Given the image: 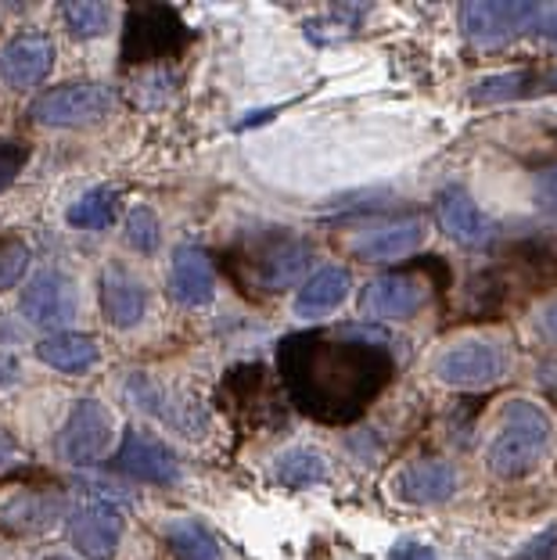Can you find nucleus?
Segmentation results:
<instances>
[{"label":"nucleus","instance_id":"obj_35","mask_svg":"<svg viewBox=\"0 0 557 560\" xmlns=\"http://www.w3.org/2000/svg\"><path fill=\"white\" fill-rule=\"evenodd\" d=\"M539 381H543V385H547L550 392H557V360L539 366Z\"/></svg>","mask_w":557,"mask_h":560},{"label":"nucleus","instance_id":"obj_28","mask_svg":"<svg viewBox=\"0 0 557 560\" xmlns=\"http://www.w3.org/2000/svg\"><path fill=\"white\" fill-rule=\"evenodd\" d=\"M30 270V248L22 241H4L0 245V291L15 288Z\"/></svg>","mask_w":557,"mask_h":560},{"label":"nucleus","instance_id":"obj_30","mask_svg":"<svg viewBox=\"0 0 557 560\" xmlns=\"http://www.w3.org/2000/svg\"><path fill=\"white\" fill-rule=\"evenodd\" d=\"M19 377H22V363L15 360V355L0 352V388L19 385Z\"/></svg>","mask_w":557,"mask_h":560},{"label":"nucleus","instance_id":"obj_1","mask_svg":"<svg viewBox=\"0 0 557 560\" xmlns=\"http://www.w3.org/2000/svg\"><path fill=\"white\" fill-rule=\"evenodd\" d=\"M291 402L324 424L357 420L392 381L396 360L382 335L357 324L313 327L277 349Z\"/></svg>","mask_w":557,"mask_h":560},{"label":"nucleus","instance_id":"obj_7","mask_svg":"<svg viewBox=\"0 0 557 560\" xmlns=\"http://www.w3.org/2000/svg\"><path fill=\"white\" fill-rule=\"evenodd\" d=\"M112 413L97 399H80L72 406L69 420L58 431V453L72 467H91L112 445Z\"/></svg>","mask_w":557,"mask_h":560},{"label":"nucleus","instance_id":"obj_17","mask_svg":"<svg viewBox=\"0 0 557 560\" xmlns=\"http://www.w3.org/2000/svg\"><path fill=\"white\" fill-rule=\"evenodd\" d=\"M392 489L403 503H442L457 489V470L446 460H417L399 470Z\"/></svg>","mask_w":557,"mask_h":560},{"label":"nucleus","instance_id":"obj_12","mask_svg":"<svg viewBox=\"0 0 557 560\" xmlns=\"http://www.w3.org/2000/svg\"><path fill=\"white\" fill-rule=\"evenodd\" d=\"M112 467H116L119 475L151 481V486H170V481L181 478V460H176V453L166 442H159L155 435H148L141 428L126 431Z\"/></svg>","mask_w":557,"mask_h":560},{"label":"nucleus","instance_id":"obj_13","mask_svg":"<svg viewBox=\"0 0 557 560\" xmlns=\"http://www.w3.org/2000/svg\"><path fill=\"white\" fill-rule=\"evenodd\" d=\"M436 223L442 226V234H446L450 241H457L461 248H486L492 241V234H497V226H492L489 215L478 209V201L457 184L439 190Z\"/></svg>","mask_w":557,"mask_h":560},{"label":"nucleus","instance_id":"obj_16","mask_svg":"<svg viewBox=\"0 0 557 560\" xmlns=\"http://www.w3.org/2000/svg\"><path fill=\"white\" fill-rule=\"evenodd\" d=\"M217 291V270L206 248L176 245L170 266V295L181 305H206Z\"/></svg>","mask_w":557,"mask_h":560},{"label":"nucleus","instance_id":"obj_14","mask_svg":"<svg viewBox=\"0 0 557 560\" xmlns=\"http://www.w3.org/2000/svg\"><path fill=\"white\" fill-rule=\"evenodd\" d=\"M50 69H55V44L44 33H19L0 50V80L15 91L47 80Z\"/></svg>","mask_w":557,"mask_h":560},{"label":"nucleus","instance_id":"obj_18","mask_svg":"<svg viewBox=\"0 0 557 560\" xmlns=\"http://www.w3.org/2000/svg\"><path fill=\"white\" fill-rule=\"evenodd\" d=\"M425 241V223L421 220H399L378 231H367L363 237L352 241V256L363 262H388L410 256L414 248H421Z\"/></svg>","mask_w":557,"mask_h":560},{"label":"nucleus","instance_id":"obj_3","mask_svg":"<svg viewBox=\"0 0 557 560\" xmlns=\"http://www.w3.org/2000/svg\"><path fill=\"white\" fill-rule=\"evenodd\" d=\"M547 4L533 0H467L461 4V30L483 47H500L514 36L543 30Z\"/></svg>","mask_w":557,"mask_h":560},{"label":"nucleus","instance_id":"obj_32","mask_svg":"<svg viewBox=\"0 0 557 560\" xmlns=\"http://www.w3.org/2000/svg\"><path fill=\"white\" fill-rule=\"evenodd\" d=\"M392 560H436V553L428 550V546H421V542H407V546H399Z\"/></svg>","mask_w":557,"mask_h":560},{"label":"nucleus","instance_id":"obj_20","mask_svg":"<svg viewBox=\"0 0 557 560\" xmlns=\"http://www.w3.org/2000/svg\"><path fill=\"white\" fill-rule=\"evenodd\" d=\"M40 363L55 366L61 374H86L94 371L101 360V349L91 335H72V330H61V335H50L36 346Z\"/></svg>","mask_w":557,"mask_h":560},{"label":"nucleus","instance_id":"obj_9","mask_svg":"<svg viewBox=\"0 0 557 560\" xmlns=\"http://www.w3.org/2000/svg\"><path fill=\"white\" fill-rule=\"evenodd\" d=\"M19 310L36 327H66L80 313V295H76V284L66 273L47 266V270H40L25 284Z\"/></svg>","mask_w":557,"mask_h":560},{"label":"nucleus","instance_id":"obj_22","mask_svg":"<svg viewBox=\"0 0 557 560\" xmlns=\"http://www.w3.org/2000/svg\"><path fill=\"white\" fill-rule=\"evenodd\" d=\"M166 546L176 560H223L220 542L212 532L198 521H170L166 525Z\"/></svg>","mask_w":557,"mask_h":560},{"label":"nucleus","instance_id":"obj_33","mask_svg":"<svg viewBox=\"0 0 557 560\" xmlns=\"http://www.w3.org/2000/svg\"><path fill=\"white\" fill-rule=\"evenodd\" d=\"M11 460H15V439L8 431H0V467H8Z\"/></svg>","mask_w":557,"mask_h":560},{"label":"nucleus","instance_id":"obj_8","mask_svg":"<svg viewBox=\"0 0 557 560\" xmlns=\"http://www.w3.org/2000/svg\"><path fill=\"white\" fill-rule=\"evenodd\" d=\"M69 539L83 560H112L123 542V514L105 500H80L69 511Z\"/></svg>","mask_w":557,"mask_h":560},{"label":"nucleus","instance_id":"obj_10","mask_svg":"<svg viewBox=\"0 0 557 560\" xmlns=\"http://www.w3.org/2000/svg\"><path fill=\"white\" fill-rule=\"evenodd\" d=\"M313 248L302 237H270L252 252L248 277L259 291H285L310 270Z\"/></svg>","mask_w":557,"mask_h":560},{"label":"nucleus","instance_id":"obj_26","mask_svg":"<svg viewBox=\"0 0 557 560\" xmlns=\"http://www.w3.org/2000/svg\"><path fill=\"white\" fill-rule=\"evenodd\" d=\"M126 245L141 256H155L162 245V223L151 206H134L126 215Z\"/></svg>","mask_w":557,"mask_h":560},{"label":"nucleus","instance_id":"obj_21","mask_svg":"<svg viewBox=\"0 0 557 560\" xmlns=\"http://www.w3.org/2000/svg\"><path fill=\"white\" fill-rule=\"evenodd\" d=\"M58 514H61L58 495L22 492L4 506V511H0V528L11 532V536H33V532H47L50 521H55Z\"/></svg>","mask_w":557,"mask_h":560},{"label":"nucleus","instance_id":"obj_34","mask_svg":"<svg viewBox=\"0 0 557 560\" xmlns=\"http://www.w3.org/2000/svg\"><path fill=\"white\" fill-rule=\"evenodd\" d=\"M539 187L547 190V195L557 198V165H550V170H543V173H539Z\"/></svg>","mask_w":557,"mask_h":560},{"label":"nucleus","instance_id":"obj_24","mask_svg":"<svg viewBox=\"0 0 557 560\" xmlns=\"http://www.w3.org/2000/svg\"><path fill=\"white\" fill-rule=\"evenodd\" d=\"M274 478L288 489H306L327 478V464L313 450H288L285 456L274 460Z\"/></svg>","mask_w":557,"mask_h":560},{"label":"nucleus","instance_id":"obj_4","mask_svg":"<svg viewBox=\"0 0 557 560\" xmlns=\"http://www.w3.org/2000/svg\"><path fill=\"white\" fill-rule=\"evenodd\" d=\"M187 40H192V33H187V25L173 8L166 4L134 8L126 15V30H123V61L126 66H144V61L170 58L181 47H187Z\"/></svg>","mask_w":557,"mask_h":560},{"label":"nucleus","instance_id":"obj_2","mask_svg":"<svg viewBox=\"0 0 557 560\" xmlns=\"http://www.w3.org/2000/svg\"><path fill=\"white\" fill-rule=\"evenodd\" d=\"M550 417L533 399H511L500 410V424L486 445V464L500 478H525L550 450Z\"/></svg>","mask_w":557,"mask_h":560},{"label":"nucleus","instance_id":"obj_23","mask_svg":"<svg viewBox=\"0 0 557 560\" xmlns=\"http://www.w3.org/2000/svg\"><path fill=\"white\" fill-rule=\"evenodd\" d=\"M119 195L112 187H91L83 198H76L69 206V223L76 231H105L116 220Z\"/></svg>","mask_w":557,"mask_h":560},{"label":"nucleus","instance_id":"obj_6","mask_svg":"<svg viewBox=\"0 0 557 560\" xmlns=\"http://www.w3.org/2000/svg\"><path fill=\"white\" fill-rule=\"evenodd\" d=\"M508 366V355L492 338H461L439 355L436 377L450 388H486L497 385Z\"/></svg>","mask_w":557,"mask_h":560},{"label":"nucleus","instance_id":"obj_25","mask_svg":"<svg viewBox=\"0 0 557 560\" xmlns=\"http://www.w3.org/2000/svg\"><path fill=\"white\" fill-rule=\"evenodd\" d=\"M61 15L72 36L80 40H91V36H105L112 30V8L108 4H94V0H66L61 4Z\"/></svg>","mask_w":557,"mask_h":560},{"label":"nucleus","instance_id":"obj_11","mask_svg":"<svg viewBox=\"0 0 557 560\" xmlns=\"http://www.w3.org/2000/svg\"><path fill=\"white\" fill-rule=\"evenodd\" d=\"M428 299H432V288L414 273H385L363 288L360 310L374 320H410L414 313L425 310Z\"/></svg>","mask_w":557,"mask_h":560},{"label":"nucleus","instance_id":"obj_27","mask_svg":"<svg viewBox=\"0 0 557 560\" xmlns=\"http://www.w3.org/2000/svg\"><path fill=\"white\" fill-rule=\"evenodd\" d=\"M533 91V75L529 72H500V75H489L472 91L475 101H518Z\"/></svg>","mask_w":557,"mask_h":560},{"label":"nucleus","instance_id":"obj_5","mask_svg":"<svg viewBox=\"0 0 557 560\" xmlns=\"http://www.w3.org/2000/svg\"><path fill=\"white\" fill-rule=\"evenodd\" d=\"M116 108V94L101 83H61L55 91L40 94L30 105V119L50 126V130H76L94 126Z\"/></svg>","mask_w":557,"mask_h":560},{"label":"nucleus","instance_id":"obj_29","mask_svg":"<svg viewBox=\"0 0 557 560\" xmlns=\"http://www.w3.org/2000/svg\"><path fill=\"white\" fill-rule=\"evenodd\" d=\"M25 159H30V151L22 144H15V140H0V190H8L19 180V173L25 170Z\"/></svg>","mask_w":557,"mask_h":560},{"label":"nucleus","instance_id":"obj_19","mask_svg":"<svg viewBox=\"0 0 557 560\" xmlns=\"http://www.w3.org/2000/svg\"><path fill=\"white\" fill-rule=\"evenodd\" d=\"M349 288H352V273L346 266H321V270L302 284L295 299V316H302V320L327 316L332 310H338L341 299L349 295Z\"/></svg>","mask_w":557,"mask_h":560},{"label":"nucleus","instance_id":"obj_15","mask_svg":"<svg viewBox=\"0 0 557 560\" xmlns=\"http://www.w3.org/2000/svg\"><path fill=\"white\" fill-rule=\"evenodd\" d=\"M101 310L116 327L130 330L144 320L148 313V291L123 262H108L101 273Z\"/></svg>","mask_w":557,"mask_h":560},{"label":"nucleus","instance_id":"obj_31","mask_svg":"<svg viewBox=\"0 0 557 560\" xmlns=\"http://www.w3.org/2000/svg\"><path fill=\"white\" fill-rule=\"evenodd\" d=\"M539 335L550 341V346H557V302H550L547 310L539 313Z\"/></svg>","mask_w":557,"mask_h":560}]
</instances>
